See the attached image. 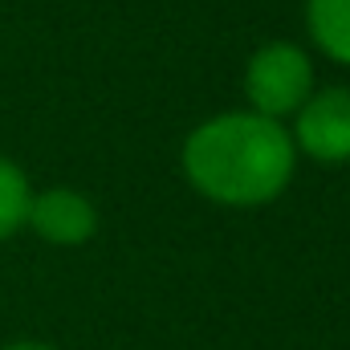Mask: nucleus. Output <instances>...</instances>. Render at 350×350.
<instances>
[{"label":"nucleus","instance_id":"nucleus-1","mask_svg":"<svg viewBox=\"0 0 350 350\" xmlns=\"http://www.w3.org/2000/svg\"><path fill=\"white\" fill-rule=\"evenodd\" d=\"M297 147L277 118L228 110L200 122L183 143V175L216 204H269L293 179Z\"/></svg>","mask_w":350,"mask_h":350},{"label":"nucleus","instance_id":"nucleus-2","mask_svg":"<svg viewBox=\"0 0 350 350\" xmlns=\"http://www.w3.org/2000/svg\"><path fill=\"white\" fill-rule=\"evenodd\" d=\"M314 86V66L310 57L289 45V41H273L261 45L253 57H249V70H245V94L253 102V114L265 118H285V114H297L301 102L310 98Z\"/></svg>","mask_w":350,"mask_h":350},{"label":"nucleus","instance_id":"nucleus-3","mask_svg":"<svg viewBox=\"0 0 350 350\" xmlns=\"http://www.w3.org/2000/svg\"><path fill=\"white\" fill-rule=\"evenodd\" d=\"M293 147L318 163H350V86L310 94L297 110Z\"/></svg>","mask_w":350,"mask_h":350},{"label":"nucleus","instance_id":"nucleus-4","mask_svg":"<svg viewBox=\"0 0 350 350\" xmlns=\"http://www.w3.org/2000/svg\"><path fill=\"white\" fill-rule=\"evenodd\" d=\"M25 224H33V232L49 245H82L98 228V212L82 191L74 187H49L41 196L29 200V216Z\"/></svg>","mask_w":350,"mask_h":350},{"label":"nucleus","instance_id":"nucleus-5","mask_svg":"<svg viewBox=\"0 0 350 350\" xmlns=\"http://www.w3.org/2000/svg\"><path fill=\"white\" fill-rule=\"evenodd\" d=\"M306 25L326 57L350 66V0H306Z\"/></svg>","mask_w":350,"mask_h":350},{"label":"nucleus","instance_id":"nucleus-6","mask_svg":"<svg viewBox=\"0 0 350 350\" xmlns=\"http://www.w3.org/2000/svg\"><path fill=\"white\" fill-rule=\"evenodd\" d=\"M29 200H33V191H29L25 172L12 167L8 159H0V241L12 237V232L25 224V216H29Z\"/></svg>","mask_w":350,"mask_h":350},{"label":"nucleus","instance_id":"nucleus-7","mask_svg":"<svg viewBox=\"0 0 350 350\" xmlns=\"http://www.w3.org/2000/svg\"><path fill=\"white\" fill-rule=\"evenodd\" d=\"M4 350H49V347H37V342H16V347H4Z\"/></svg>","mask_w":350,"mask_h":350}]
</instances>
